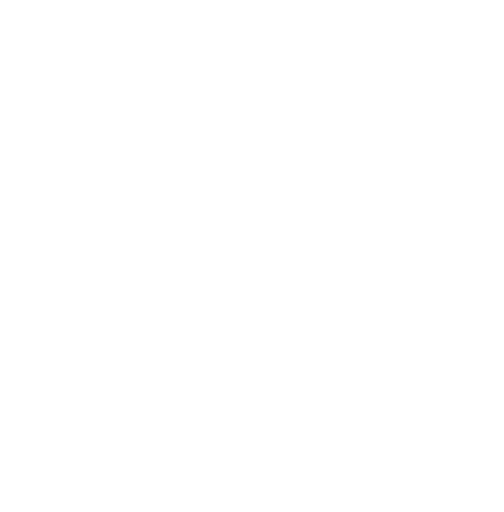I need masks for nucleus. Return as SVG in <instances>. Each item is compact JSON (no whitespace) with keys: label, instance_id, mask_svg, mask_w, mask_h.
<instances>
[]
</instances>
